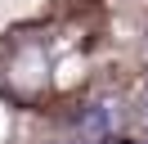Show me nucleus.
<instances>
[{
	"label": "nucleus",
	"mask_w": 148,
	"mask_h": 144,
	"mask_svg": "<svg viewBox=\"0 0 148 144\" xmlns=\"http://www.w3.org/2000/svg\"><path fill=\"white\" fill-rule=\"evenodd\" d=\"M144 117H148V95H144Z\"/></svg>",
	"instance_id": "nucleus-1"
}]
</instances>
